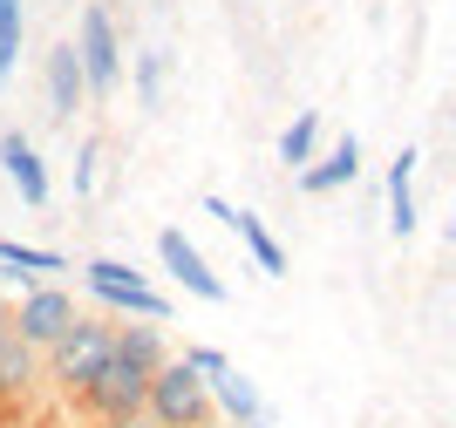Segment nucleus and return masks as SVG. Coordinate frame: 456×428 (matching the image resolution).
Returning <instances> with one entry per match:
<instances>
[{"mask_svg": "<svg viewBox=\"0 0 456 428\" xmlns=\"http://www.w3.org/2000/svg\"><path fill=\"white\" fill-rule=\"evenodd\" d=\"M239 428H273V422H266V415H259V422H239Z\"/></svg>", "mask_w": 456, "mask_h": 428, "instance_id": "obj_24", "label": "nucleus"}, {"mask_svg": "<svg viewBox=\"0 0 456 428\" xmlns=\"http://www.w3.org/2000/svg\"><path fill=\"white\" fill-rule=\"evenodd\" d=\"M205 218H218L225 231H239V245L252 252V265H259L266 279H280V272H286V252H280V238L266 231L259 211H239V205H225V198H205Z\"/></svg>", "mask_w": 456, "mask_h": 428, "instance_id": "obj_8", "label": "nucleus"}, {"mask_svg": "<svg viewBox=\"0 0 456 428\" xmlns=\"http://www.w3.org/2000/svg\"><path fill=\"white\" fill-rule=\"evenodd\" d=\"M95 428H151V415H123V422H95Z\"/></svg>", "mask_w": 456, "mask_h": 428, "instance_id": "obj_22", "label": "nucleus"}, {"mask_svg": "<svg viewBox=\"0 0 456 428\" xmlns=\"http://www.w3.org/2000/svg\"><path fill=\"white\" fill-rule=\"evenodd\" d=\"M143 415H151V428H211V422H218L205 374H191L177 354L164 360V367H151V388H143Z\"/></svg>", "mask_w": 456, "mask_h": 428, "instance_id": "obj_2", "label": "nucleus"}, {"mask_svg": "<svg viewBox=\"0 0 456 428\" xmlns=\"http://www.w3.org/2000/svg\"><path fill=\"white\" fill-rule=\"evenodd\" d=\"M388 231L395 238L416 231V149H395V164H388Z\"/></svg>", "mask_w": 456, "mask_h": 428, "instance_id": "obj_12", "label": "nucleus"}, {"mask_svg": "<svg viewBox=\"0 0 456 428\" xmlns=\"http://www.w3.org/2000/svg\"><path fill=\"white\" fill-rule=\"evenodd\" d=\"M69 319H76V299L61 293V286H28L20 293V306L7 313V327H14V340H28V347H55L61 334H69Z\"/></svg>", "mask_w": 456, "mask_h": 428, "instance_id": "obj_6", "label": "nucleus"}, {"mask_svg": "<svg viewBox=\"0 0 456 428\" xmlns=\"http://www.w3.org/2000/svg\"><path fill=\"white\" fill-rule=\"evenodd\" d=\"M143 388H151V367L110 354V360H102V374H95L76 401L95 415V422H123V415H143Z\"/></svg>", "mask_w": 456, "mask_h": 428, "instance_id": "obj_5", "label": "nucleus"}, {"mask_svg": "<svg viewBox=\"0 0 456 428\" xmlns=\"http://www.w3.org/2000/svg\"><path fill=\"white\" fill-rule=\"evenodd\" d=\"M76 61H82L89 95H116V82H123V35H116V14L102 0H82V14H76Z\"/></svg>", "mask_w": 456, "mask_h": 428, "instance_id": "obj_4", "label": "nucleus"}, {"mask_svg": "<svg viewBox=\"0 0 456 428\" xmlns=\"http://www.w3.org/2000/svg\"><path fill=\"white\" fill-rule=\"evenodd\" d=\"M205 388H211V408L225 415L232 428H239V422H259V415H266V408H259V388H252L239 367H225L218 381H205Z\"/></svg>", "mask_w": 456, "mask_h": 428, "instance_id": "obj_13", "label": "nucleus"}, {"mask_svg": "<svg viewBox=\"0 0 456 428\" xmlns=\"http://www.w3.org/2000/svg\"><path fill=\"white\" fill-rule=\"evenodd\" d=\"M82 286H89L110 313H123V319H157V327H171V299L157 293L136 265H123V259H89L82 265Z\"/></svg>", "mask_w": 456, "mask_h": 428, "instance_id": "obj_3", "label": "nucleus"}, {"mask_svg": "<svg viewBox=\"0 0 456 428\" xmlns=\"http://www.w3.org/2000/svg\"><path fill=\"white\" fill-rule=\"evenodd\" d=\"M354 170H362V143H354V136H341L334 149H314V164H300L293 177H300L306 198H327V190L354 184Z\"/></svg>", "mask_w": 456, "mask_h": 428, "instance_id": "obj_11", "label": "nucleus"}, {"mask_svg": "<svg viewBox=\"0 0 456 428\" xmlns=\"http://www.w3.org/2000/svg\"><path fill=\"white\" fill-rule=\"evenodd\" d=\"M110 340H116V354L136 360V367H164V360H171V340H164L157 319H130V327H116Z\"/></svg>", "mask_w": 456, "mask_h": 428, "instance_id": "obj_14", "label": "nucleus"}, {"mask_svg": "<svg viewBox=\"0 0 456 428\" xmlns=\"http://www.w3.org/2000/svg\"><path fill=\"white\" fill-rule=\"evenodd\" d=\"M314 149H321V109H300V116L280 130V164L300 170V164H314Z\"/></svg>", "mask_w": 456, "mask_h": 428, "instance_id": "obj_17", "label": "nucleus"}, {"mask_svg": "<svg viewBox=\"0 0 456 428\" xmlns=\"http://www.w3.org/2000/svg\"><path fill=\"white\" fill-rule=\"evenodd\" d=\"M7 313H14V306H7V299H0V340H7V334H14V327H7Z\"/></svg>", "mask_w": 456, "mask_h": 428, "instance_id": "obj_23", "label": "nucleus"}, {"mask_svg": "<svg viewBox=\"0 0 456 428\" xmlns=\"http://www.w3.org/2000/svg\"><path fill=\"white\" fill-rule=\"evenodd\" d=\"M177 360H184L191 374H205V381H218V374L232 367V360L218 354V347H205V340H191V347H184V354H177Z\"/></svg>", "mask_w": 456, "mask_h": 428, "instance_id": "obj_20", "label": "nucleus"}, {"mask_svg": "<svg viewBox=\"0 0 456 428\" xmlns=\"http://www.w3.org/2000/svg\"><path fill=\"white\" fill-rule=\"evenodd\" d=\"M41 89H48V116H69L89 102V82H82V61H76V41H55L48 55H41Z\"/></svg>", "mask_w": 456, "mask_h": 428, "instance_id": "obj_9", "label": "nucleus"}, {"mask_svg": "<svg viewBox=\"0 0 456 428\" xmlns=\"http://www.w3.org/2000/svg\"><path fill=\"white\" fill-rule=\"evenodd\" d=\"M0 170H7V184L20 190V205H48L55 198V184H48V164H41V149L28 143L20 130H0Z\"/></svg>", "mask_w": 456, "mask_h": 428, "instance_id": "obj_10", "label": "nucleus"}, {"mask_svg": "<svg viewBox=\"0 0 456 428\" xmlns=\"http://www.w3.org/2000/svg\"><path fill=\"white\" fill-rule=\"evenodd\" d=\"M95 164H102V143L76 149V198H95Z\"/></svg>", "mask_w": 456, "mask_h": 428, "instance_id": "obj_21", "label": "nucleus"}, {"mask_svg": "<svg viewBox=\"0 0 456 428\" xmlns=\"http://www.w3.org/2000/svg\"><path fill=\"white\" fill-rule=\"evenodd\" d=\"M0 7H14V0H0Z\"/></svg>", "mask_w": 456, "mask_h": 428, "instance_id": "obj_25", "label": "nucleus"}, {"mask_svg": "<svg viewBox=\"0 0 456 428\" xmlns=\"http://www.w3.org/2000/svg\"><path fill=\"white\" fill-rule=\"evenodd\" d=\"M0 272H14V279H41V272H69V259H61V252H48V245L0 238Z\"/></svg>", "mask_w": 456, "mask_h": 428, "instance_id": "obj_15", "label": "nucleus"}, {"mask_svg": "<svg viewBox=\"0 0 456 428\" xmlns=\"http://www.w3.org/2000/svg\"><path fill=\"white\" fill-rule=\"evenodd\" d=\"M157 259H164V272H171V279L184 286L191 299H211V306L225 299V279L205 265V252H198V245H191L177 224H164V231H157Z\"/></svg>", "mask_w": 456, "mask_h": 428, "instance_id": "obj_7", "label": "nucleus"}, {"mask_svg": "<svg viewBox=\"0 0 456 428\" xmlns=\"http://www.w3.org/2000/svg\"><path fill=\"white\" fill-rule=\"evenodd\" d=\"M20 41H28V7H0V82L14 75V61H20Z\"/></svg>", "mask_w": 456, "mask_h": 428, "instance_id": "obj_19", "label": "nucleus"}, {"mask_svg": "<svg viewBox=\"0 0 456 428\" xmlns=\"http://www.w3.org/2000/svg\"><path fill=\"white\" fill-rule=\"evenodd\" d=\"M41 374V354L28 347V340H0V401H14V394H28V381Z\"/></svg>", "mask_w": 456, "mask_h": 428, "instance_id": "obj_16", "label": "nucleus"}, {"mask_svg": "<svg viewBox=\"0 0 456 428\" xmlns=\"http://www.w3.org/2000/svg\"><path fill=\"white\" fill-rule=\"evenodd\" d=\"M116 327L110 319H95V313H76L69 319V334L55 340V347H41V367H48V381H55L61 394H82L95 381V374H102V360L116 354Z\"/></svg>", "mask_w": 456, "mask_h": 428, "instance_id": "obj_1", "label": "nucleus"}, {"mask_svg": "<svg viewBox=\"0 0 456 428\" xmlns=\"http://www.w3.org/2000/svg\"><path fill=\"white\" fill-rule=\"evenodd\" d=\"M164 82H171V61H164V48H143V55H130V89L143 109H157L164 102Z\"/></svg>", "mask_w": 456, "mask_h": 428, "instance_id": "obj_18", "label": "nucleus"}]
</instances>
